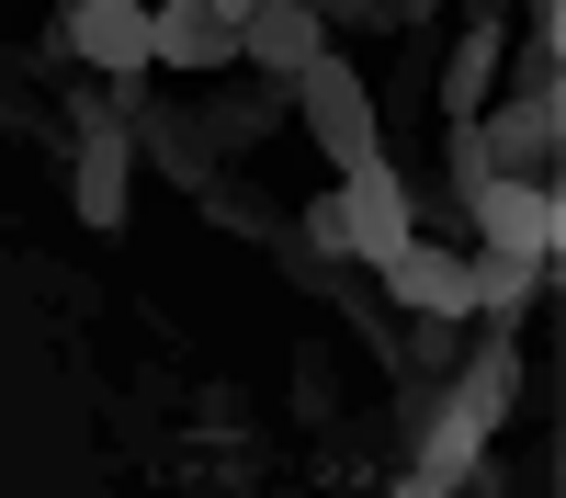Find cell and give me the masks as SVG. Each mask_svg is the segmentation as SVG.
<instances>
[{
    "label": "cell",
    "instance_id": "8992f818",
    "mask_svg": "<svg viewBox=\"0 0 566 498\" xmlns=\"http://www.w3.org/2000/svg\"><path fill=\"white\" fill-rule=\"evenodd\" d=\"M45 23H57L69 57L103 68V80H136V68H148V0H57Z\"/></svg>",
    "mask_w": 566,
    "mask_h": 498
},
{
    "label": "cell",
    "instance_id": "3957f363",
    "mask_svg": "<svg viewBox=\"0 0 566 498\" xmlns=\"http://www.w3.org/2000/svg\"><path fill=\"white\" fill-rule=\"evenodd\" d=\"M453 215L488 226V250H522V261H555V250H566V193H555L544 170H488Z\"/></svg>",
    "mask_w": 566,
    "mask_h": 498
},
{
    "label": "cell",
    "instance_id": "9c48e42d",
    "mask_svg": "<svg viewBox=\"0 0 566 498\" xmlns=\"http://www.w3.org/2000/svg\"><path fill=\"white\" fill-rule=\"evenodd\" d=\"M488 80H499V12L476 0L464 34H453V68H442V125H476L488 114Z\"/></svg>",
    "mask_w": 566,
    "mask_h": 498
},
{
    "label": "cell",
    "instance_id": "4fadbf2b",
    "mask_svg": "<svg viewBox=\"0 0 566 498\" xmlns=\"http://www.w3.org/2000/svg\"><path fill=\"white\" fill-rule=\"evenodd\" d=\"M306 12H317L328 34H340V23H363V0H306Z\"/></svg>",
    "mask_w": 566,
    "mask_h": 498
},
{
    "label": "cell",
    "instance_id": "277c9868",
    "mask_svg": "<svg viewBox=\"0 0 566 498\" xmlns=\"http://www.w3.org/2000/svg\"><path fill=\"white\" fill-rule=\"evenodd\" d=\"M283 114H295V80L239 68L227 91H205V103H193V136H205L216 159H250V148H272V136H283Z\"/></svg>",
    "mask_w": 566,
    "mask_h": 498
},
{
    "label": "cell",
    "instance_id": "7c38bea8",
    "mask_svg": "<svg viewBox=\"0 0 566 498\" xmlns=\"http://www.w3.org/2000/svg\"><path fill=\"white\" fill-rule=\"evenodd\" d=\"M408 23H431V0H363V34H408Z\"/></svg>",
    "mask_w": 566,
    "mask_h": 498
},
{
    "label": "cell",
    "instance_id": "52a82bcc",
    "mask_svg": "<svg viewBox=\"0 0 566 498\" xmlns=\"http://www.w3.org/2000/svg\"><path fill=\"white\" fill-rule=\"evenodd\" d=\"M476 148H488V170H555V148H566V91H510L499 114H476Z\"/></svg>",
    "mask_w": 566,
    "mask_h": 498
},
{
    "label": "cell",
    "instance_id": "5b68a950",
    "mask_svg": "<svg viewBox=\"0 0 566 498\" xmlns=\"http://www.w3.org/2000/svg\"><path fill=\"white\" fill-rule=\"evenodd\" d=\"M148 68L227 80V68H239V23H227L216 0H148Z\"/></svg>",
    "mask_w": 566,
    "mask_h": 498
},
{
    "label": "cell",
    "instance_id": "30bf717a",
    "mask_svg": "<svg viewBox=\"0 0 566 498\" xmlns=\"http://www.w3.org/2000/svg\"><path fill=\"white\" fill-rule=\"evenodd\" d=\"M193 204H205V226H227V239H272V226L295 215V204H272V193H250L239 170H216V181H205Z\"/></svg>",
    "mask_w": 566,
    "mask_h": 498
},
{
    "label": "cell",
    "instance_id": "ba28073f",
    "mask_svg": "<svg viewBox=\"0 0 566 498\" xmlns=\"http://www.w3.org/2000/svg\"><path fill=\"white\" fill-rule=\"evenodd\" d=\"M328 57V23L306 12V0H261V12L239 23V68H261V80H306Z\"/></svg>",
    "mask_w": 566,
    "mask_h": 498
},
{
    "label": "cell",
    "instance_id": "8fae6325",
    "mask_svg": "<svg viewBox=\"0 0 566 498\" xmlns=\"http://www.w3.org/2000/svg\"><path fill=\"white\" fill-rule=\"evenodd\" d=\"M295 420L306 431L340 420V351H295Z\"/></svg>",
    "mask_w": 566,
    "mask_h": 498
},
{
    "label": "cell",
    "instance_id": "7a4b0ae2",
    "mask_svg": "<svg viewBox=\"0 0 566 498\" xmlns=\"http://www.w3.org/2000/svg\"><path fill=\"white\" fill-rule=\"evenodd\" d=\"M295 114L317 125V148H328V170H374L386 159V114H374V91H363V68L328 45V57L295 80Z\"/></svg>",
    "mask_w": 566,
    "mask_h": 498
},
{
    "label": "cell",
    "instance_id": "6da1fadb",
    "mask_svg": "<svg viewBox=\"0 0 566 498\" xmlns=\"http://www.w3.org/2000/svg\"><path fill=\"white\" fill-rule=\"evenodd\" d=\"M317 250H340V261H374V250H397L408 226H419V204H408V170L397 159H374V170H340L328 193L295 215Z\"/></svg>",
    "mask_w": 566,
    "mask_h": 498
}]
</instances>
